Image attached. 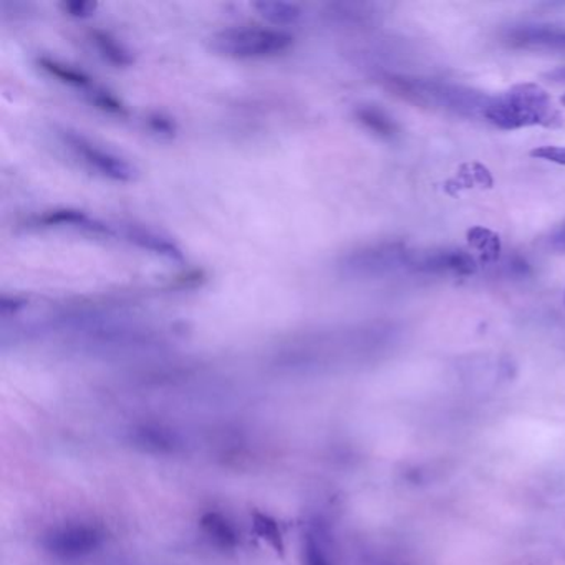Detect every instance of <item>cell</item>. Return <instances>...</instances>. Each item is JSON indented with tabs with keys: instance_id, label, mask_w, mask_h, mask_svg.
I'll return each instance as SVG.
<instances>
[{
	"instance_id": "1",
	"label": "cell",
	"mask_w": 565,
	"mask_h": 565,
	"mask_svg": "<svg viewBox=\"0 0 565 565\" xmlns=\"http://www.w3.org/2000/svg\"><path fill=\"white\" fill-rule=\"evenodd\" d=\"M499 130L529 127H555L561 115L547 92L537 84H519L495 97H489L482 117Z\"/></svg>"
},
{
	"instance_id": "2",
	"label": "cell",
	"mask_w": 565,
	"mask_h": 565,
	"mask_svg": "<svg viewBox=\"0 0 565 565\" xmlns=\"http://www.w3.org/2000/svg\"><path fill=\"white\" fill-rule=\"evenodd\" d=\"M393 88L403 97L415 100L416 104L431 105L435 108L455 111L465 117H482L489 97L469 88L456 85L439 84V82L425 81H392Z\"/></svg>"
},
{
	"instance_id": "3",
	"label": "cell",
	"mask_w": 565,
	"mask_h": 565,
	"mask_svg": "<svg viewBox=\"0 0 565 565\" xmlns=\"http://www.w3.org/2000/svg\"><path fill=\"white\" fill-rule=\"evenodd\" d=\"M292 35L279 29H226L211 39V49L230 58L276 57L292 47Z\"/></svg>"
},
{
	"instance_id": "4",
	"label": "cell",
	"mask_w": 565,
	"mask_h": 565,
	"mask_svg": "<svg viewBox=\"0 0 565 565\" xmlns=\"http://www.w3.org/2000/svg\"><path fill=\"white\" fill-rule=\"evenodd\" d=\"M104 542L100 529L75 524L55 529L44 537V547L62 558H77L97 551Z\"/></svg>"
},
{
	"instance_id": "5",
	"label": "cell",
	"mask_w": 565,
	"mask_h": 565,
	"mask_svg": "<svg viewBox=\"0 0 565 565\" xmlns=\"http://www.w3.org/2000/svg\"><path fill=\"white\" fill-rule=\"evenodd\" d=\"M65 141L88 167L94 168L104 177L120 181V183H128V181H134L137 178V168L134 164L128 163L127 160L117 157V154L110 153V151L104 150V148H98L97 145L90 143L84 137L68 134L65 135Z\"/></svg>"
},
{
	"instance_id": "6",
	"label": "cell",
	"mask_w": 565,
	"mask_h": 565,
	"mask_svg": "<svg viewBox=\"0 0 565 565\" xmlns=\"http://www.w3.org/2000/svg\"><path fill=\"white\" fill-rule=\"evenodd\" d=\"M509 41L521 49L562 51L565 49V28L555 25H524L509 32Z\"/></svg>"
},
{
	"instance_id": "7",
	"label": "cell",
	"mask_w": 565,
	"mask_h": 565,
	"mask_svg": "<svg viewBox=\"0 0 565 565\" xmlns=\"http://www.w3.org/2000/svg\"><path fill=\"white\" fill-rule=\"evenodd\" d=\"M128 239L137 244L141 249L151 250L158 256L164 257L170 260H183V250L168 239V237L160 236L150 230H141V227H130L127 233Z\"/></svg>"
},
{
	"instance_id": "8",
	"label": "cell",
	"mask_w": 565,
	"mask_h": 565,
	"mask_svg": "<svg viewBox=\"0 0 565 565\" xmlns=\"http://www.w3.org/2000/svg\"><path fill=\"white\" fill-rule=\"evenodd\" d=\"M201 529L206 537L220 548H234L239 544V535L230 521L217 512H206L201 518Z\"/></svg>"
},
{
	"instance_id": "9",
	"label": "cell",
	"mask_w": 565,
	"mask_h": 565,
	"mask_svg": "<svg viewBox=\"0 0 565 565\" xmlns=\"http://www.w3.org/2000/svg\"><path fill=\"white\" fill-rule=\"evenodd\" d=\"M39 223L44 224V226H75L81 227V230L90 231V233L110 234V230H108L105 224L92 220V217H88L87 214L82 213V211H51V213L42 216Z\"/></svg>"
},
{
	"instance_id": "10",
	"label": "cell",
	"mask_w": 565,
	"mask_h": 565,
	"mask_svg": "<svg viewBox=\"0 0 565 565\" xmlns=\"http://www.w3.org/2000/svg\"><path fill=\"white\" fill-rule=\"evenodd\" d=\"M260 18L266 19L270 24L294 25L302 18V9L290 2H280V0H263L254 4Z\"/></svg>"
},
{
	"instance_id": "11",
	"label": "cell",
	"mask_w": 565,
	"mask_h": 565,
	"mask_svg": "<svg viewBox=\"0 0 565 565\" xmlns=\"http://www.w3.org/2000/svg\"><path fill=\"white\" fill-rule=\"evenodd\" d=\"M92 42L97 45L98 52L107 58L110 64L117 67H130L134 64V55L130 54L125 45H121L117 39L111 38L110 34L105 32H92Z\"/></svg>"
},
{
	"instance_id": "12",
	"label": "cell",
	"mask_w": 565,
	"mask_h": 565,
	"mask_svg": "<svg viewBox=\"0 0 565 565\" xmlns=\"http://www.w3.org/2000/svg\"><path fill=\"white\" fill-rule=\"evenodd\" d=\"M253 532L260 541L267 542L273 547L277 555L284 557L286 544H284L282 532H280L279 524L274 521L270 515L263 514V512H253Z\"/></svg>"
},
{
	"instance_id": "13",
	"label": "cell",
	"mask_w": 565,
	"mask_h": 565,
	"mask_svg": "<svg viewBox=\"0 0 565 565\" xmlns=\"http://www.w3.org/2000/svg\"><path fill=\"white\" fill-rule=\"evenodd\" d=\"M39 65L47 72L52 77L58 78L64 84L74 85V87H87L90 85V77L77 68L68 67V65L61 64V62L52 61V58H41Z\"/></svg>"
},
{
	"instance_id": "14",
	"label": "cell",
	"mask_w": 565,
	"mask_h": 565,
	"mask_svg": "<svg viewBox=\"0 0 565 565\" xmlns=\"http://www.w3.org/2000/svg\"><path fill=\"white\" fill-rule=\"evenodd\" d=\"M356 118H359L369 130L375 131L380 137H393V135H395V124H393L383 111L376 110V108H359V110H356Z\"/></svg>"
},
{
	"instance_id": "15",
	"label": "cell",
	"mask_w": 565,
	"mask_h": 565,
	"mask_svg": "<svg viewBox=\"0 0 565 565\" xmlns=\"http://www.w3.org/2000/svg\"><path fill=\"white\" fill-rule=\"evenodd\" d=\"M92 102H94L98 108H102V110L108 111V114L120 115V117L127 115V108L124 107V104L118 102V98L114 97V95L108 94V92H94Z\"/></svg>"
},
{
	"instance_id": "16",
	"label": "cell",
	"mask_w": 565,
	"mask_h": 565,
	"mask_svg": "<svg viewBox=\"0 0 565 565\" xmlns=\"http://www.w3.org/2000/svg\"><path fill=\"white\" fill-rule=\"evenodd\" d=\"M97 4L94 2H87V0H72V2H65L64 11L67 12L72 18L87 19L94 14Z\"/></svg>"
},
{
	"instance_id": "17",
	"label": "cell",
	"mask_w": 565,
	"mask_h": 565,
	"mask_svg": "<svg viewBox=\"0 0 565 565\" xmlns=\"http://www.w3.org/2000/svg\"><path fill=\"white\" fill-rule=\"evenodd\" d=\"M531 157L565 167V147H541L532 151Z\"/></svg>"
},
{
	"instance_id": "18",
	"label": "cell",
	"mask_w": 565,
	"mask_h": 565,
	"mask_svg": "<svg viewBox=\"0 0 565 565\" xmlns=\"http://www.w3.org/2000/svg\"><path fill=\"white\" fill-rule=\"evenodd\" d=\"M306 565H330L326 555L320 551L319 544L313 537H307L306 542Z\"/></svg>"
},
{
	"instance_id": "19",
	"label": "cell",
	"mask_w": 565,
	"mask_h": 565,
	"mask_svg": "<svg viewBox=\"0 0 565 565\" xmlns=\"http://www.w3.org/2000/svg\"><path fill=\"white\" fill-rule=\"evenodd\" d=\"M548 247L554 250H558V253H565V224H562L561 227L554 231L548 237Z\"/></svg>"
},
{
	"instance_id": "20",
	"label": "cell",
	"mask_w": 565,
	"mask_h": 565,
	"mask_svg": "<svg viewBox=\"0 0 565 565\" xmlns=\"http://www.w3.org/2000/svg\"><path fill=\"white\" fill-rule=\"evenodd\" d=\"M151 127H153L154 131H160V134L173 135L174 125L171 124V120H167L163 117H153L150 120Z\"/></svg>"
},
{
	"instance_id": "21",
	"label": "cell",
	"mask_w": 565,
	"mask_h": 565,
	"mask_svg": "<svg viewBox=\"0 0 565 565\" xmlns=\"http://www.w3.org/2000/svg\"><path fill=\"white\" fill-rule=\"evenodd\" d=\"M25 306L24 300L21 299H11L9 300L8 297H4V300H2V312L8 313L9 310H12V312H18L19 309H22V307Z\"/></svg>"
},
{
	"instance_id": "22",
	"label": "cell",
	"mask_w": 565,
	"mask_h": 565,
	"mask_svg": "<svg viewBox=\"0 0 565 565\" xmlns=\"http://www.w3.org/2000/svg\"><path fill=\"white\" fill-rule=\"evenodd\" d=\"M548 78H552V81H555V82H564L565 81V71H557V72H552V74H548ZM562 105H564L565 107V95L564 97H562Z\"/></svg>"
},
{
	"instance_id": "23",
	"label": "cell",
	"mask_w": 565,
	"mask_h": 565,
	"mask_svg": "<svg viewBox=\"0 0 565 565\" xmlns=\"http://www.w3.org/2000/svg\"><path fill=\"white\" fill-rule=\"evenodd\" d=\"M564 302H565V296H564Z\"/></svg>"
}]
</instances>
